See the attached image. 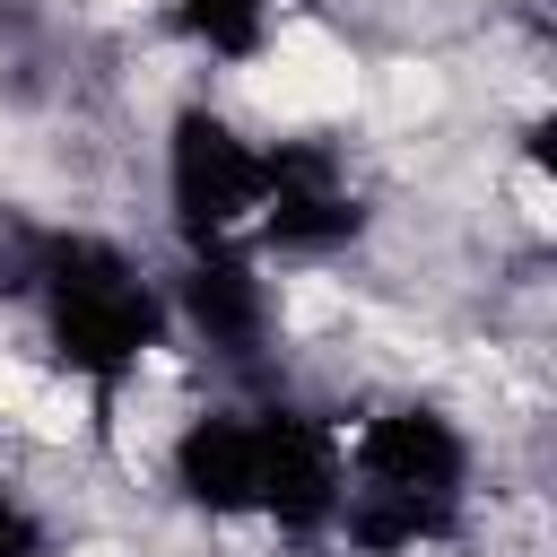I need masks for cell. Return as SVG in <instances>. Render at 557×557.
<instances>
[{
	"mask_svg": "<svg viewBox=\"0 0 557 557\" xmlns=\"http://www.w3.org/2000/svg\"><path fill=\"white\" fill-rule=\"evenodd\" d=\"M17 426H26L35 444H52V453H61V444H87L96 400H87V383H52V374H44V383H35V400L17 409Z\"/></svg>",
	"mask_w": 557,
	"mask_h": 557,
	"instance_id": "6da1fadb",
	"label": "cell"
},
{
	"mask_svg": "<svg viewBox=\"0 0 557 557\" xmlns=\"http://www.w3.org/2000/svg\"><path fill=\"white\" fill-rule=\"evenodd\" d=\"M278 322H287L296 339H313V331L348 322V287H331V278H287V296H278Z\"/></svg>",
	"mask_w": 557,
	"mask_h": 557,
	"instance_id": "7a4b0ae2",
	"label": "cell"
},
{
	"mask_svg": "<svg viewBox=\"0 0 557 557\" xmlns=\"http://www.w3.org/2000/svg\"><path fill=\"white\" fill-rule=\"evenodd\" d=\"M435 104H444V78H435L426 61H392V70H383V113H392V122H426Z\"/></svg>",
	"mask_w": 557,
	"mask_h": 557,
	"instance_id": "3957f363",
	"label": "cell"
},
{
	"mask_svg": "<svg viewBox=\"0 0 557 557\" xmlns=\"http://www.w3.org/2000/svg\"><path fill=\"white\" fill-rule=\"evenodd\" d=\"M35 383H44V374H35L26 357H0V426H17V409L35 400Z\"/></svg>",
	"mask_w": 557,
	"mask_h": 557,
	"instance_id": "277c9868",
	"label": "cell"
},
{
	"mask_svg": "<svg viewBox=\"0 0 557 557\" xmlns=\"http://www.w3.org/2000/svg\"><path fill=\"white\" fill-rule=\"evenodd\" d=\"M513 200H522V218H531V226H548V183H540V165H522V174H513Z\"/></svg>",
	"mask_w": 557,
	"mask_h": 557,
	"instance_id": "5b68a950",
	"label": "cell"
},
{
	"mask_svg": "<svg viewBox=\"0 0 557 557\" xmlns=\"http://www.w3.org/2000/svg\"><path fill=\"white\" fill-rule=\"evenodd\" d=\"M104 9H113V17H131V9H157V0H104Z\"/></svg>",
	"mask_w": 557,
	"mask_h": 557,
	"instance_id": "8992f818",
	"label": "cell"
}]
</instances>
